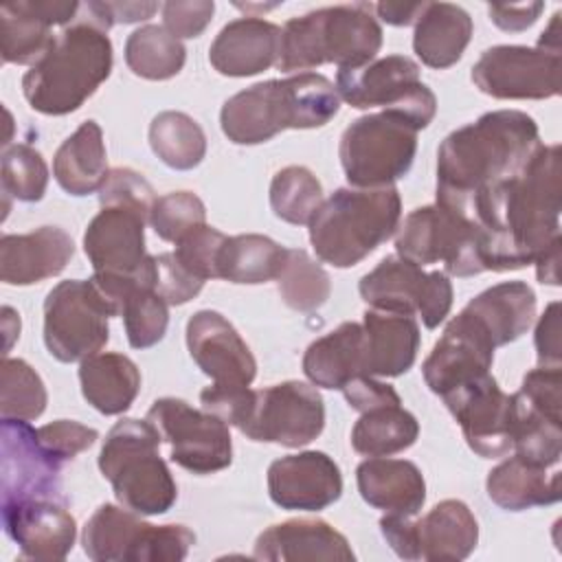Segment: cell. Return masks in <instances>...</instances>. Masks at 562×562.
<instances>
[{
  "label": "cell",
  "instance_id": "cell-22",
  "mask_svg": "<svg viewBox=\"0 0 562 562\" xmlns=\"http://www.w3.org/2000/svg\"><path fill=\"white\" fill-rule=\"evenodd\" d=\"M147 217L125 206H101L83 233V250L101 274H134L154 257L145 252Z\"/></svg>",
  "mask_w": 562,
  "mask_h": 562
},
{
  "label": "cell",
  "instance_id": "cell-33",
  "mask_svg": "<svg viewBox=\"0 0 562 562\" xmlns=\"http://www.w3.org/2000/svg\"><path fill=\"white\" fill-rule=\"evenodd\" d=\"M79 382L86 402L103 415L125 413L140 391V371L123 353L99 351L81 360Z\"/></svg>",
  "mask_w": 562,
  "mask_h": 562
},
{
  "label": "cell",
  "instance_id": "cell-48",
  "mask_svg": "<svg viewBox=\"0 0 562 562\" xmlns=\"http://www.w3.org/2000/svg\"><path fill=\"white\" fill-rule=\"evenodd\" d=\"M195 544V533L184 525H149L145 527L130 562H180Z\"/></svg>",
  "mask_w": 562,
  "mask_h": 562
},
{
  "label": "cell",
  "instance_id": "cell-56",
  "mask_svg": "<svg viewBox=\"0 0 562 562\" xmlns=\"http://www.w3.org/2000/svg\"><path fill=\"white\" fill-rule=\"evenodd\" d=\"M536 351L540 364H560V303L553 301L536 325Z\"/></svg>",
  "mask_w": 562,
  "mask_h": 562
},
{
  "label": "cell",
  "instance_id": "cell-4",
  "mask_svg": "<svg viewBox=\"0 0 562 562\" xmlns=\"http://www.w3.org/2000/svg\"><path fill=\"white\" fill-rule=\"evenodd\" d=\"M340 110L336 86L318 72L255 83L224 101L222 132L235 145H259L283 130H312Z\"/></svg>",
  "mask_w": 562,
  "mask_h": 562
},
{
  "label": "cell",
  "instance_id": "cell-2",
  "mask_svg": "<svg viewBox=\"0 0 562 562\" xmlns=\"http://www.w3.org/2000/svg\"><path fill=\"white\" fill-rule=\"evenodd\" d=\"M536 121L494 110L450 132L437 151V204L463 215L485 191L514 178L540 147Z\"/></svg>",
  "mask_w": 562,
  "mask_h": 562
},
{
  "label": "cell",
  "instance_id": "cell-38",
  "mask_svg": "<svg viewBox=\"0 0 562 562\" xmlns=\"http://www.w3.org/2000/svg\"><path fill=\"white\" fill-rule=\"evenodd\" d=\"M419 424L413 413L395 406L364 411L351 430V446L364 457H391L417 441Z\"/></svg>",
  "mask_w": 562,
  "mask_h": 562
},
{
  "label": "cell",
  "instance_id": "cell-45",
  "mask_svg": "<svg viewBox=\"0 0 562 562\" xmlns=\"http://www.w3.org/2000/svg\"><path fill=\"white\" fill-rule=\"evenodd\" d=\"M48 184V167L42 154L24 143L4 147L2 151V193L4 209L9 198L20 202H37L44 198Z\"/></svg>",
  "mask_w": 562,
  "mask_h": 562
},
{
  "label": "cell",
  "instance_id": "cell-60",
  "mask_svg": "<svg viewBox=\"0 0 562 562\" xmlns=\"http://www.w3.org/2000/svg\"><path fill=\"white\" fill-rule=\"evenodd\" d=\"M560 246H562V237L555 239L533 263H536V274L540 283L547 285H558L560 283Z\"/></svg>",
  "mask_w": 562,
  "mask_h": 562
},
{
  "label": "cell",
  "instance_id": "cell-41",
  "mask_svg": "<svg viewBox=\"0 0 562 562\" xmlns=\"http://www.w3.org/2000/svg\"><path fill=\"white\" fill-rule=\"evenodd\" d=\"M512 450L542 468L555 465L562 452V422L547 417L514 393Z\"/></svg>",
  "mask_w": 562,
  "mask_h": 562
},
{
  "label": "cell",
  "instance_id": "cell-9",
  "mask_svg": "<svg viewBox=\"0 0 562 562\" xmlns=\"http://www.w3.org/2000/svg\"><path fill=\"white\" fill-rule=\"evenodd\" d=\"M338 97L358 110L382 108L406 116L417 130L437 114L435 92L419 79V64L406 55L373 59L360 68H340Z\"/></svg>",
  "mask_w": 562,
  "mask_h": 562
},
{
  "label": "cell",
  "instance_id": "cell-32",
  "mask_svg": "<svg viewBox=\"0 0 562 562\" xmlns=\"http://www.w3.org/2000/svg\"><path fill=\"white\" fill-rule=\"evenodd\" d=\"M472 18L452 2H428L415 22L413 50L428 68L457 64L472 37Z\"/></svg>",
  "mask_w": 562,
  "mask_h": 562
},
{
  "label": "cell",
  "instance_id": "cell-20",
  "mask_svg": "<svg viewBox=\"0 0 562 562\" xmlns=\"http://www.w3.org/2000/svg\"><path fill=\"white\" fill-rule=\"evenodd\" d=\"M268 494L281 509L321 512L340 498L342 474L338 463L321 450L288 454L270 463Z\"/></svg>",
  "mask_w": 562,
  "mask_h": 562
},
{
  "label": "cell",
  "instance_id": "cell-26",
  "mask_svg": "<svg viewBox=\"0 0 562 562\" xmlns=\"http://www.w3.org/2000/svg\"><path fill=\"white\" fill-rule=\"evenodd\" d=\"M257 560L270 562H316L356 560L347 538L329 522L318 518H294L279 525H270L257 536Z\"/></svg>",
  "mask_w": 562,
  "mask_h": 562
},
{
  "label": "cell",
  "instance_id": "cell-49",
  "mask_svg": "<svg viewBox=\"0 0 562 562\" xmlns=\"http://www.w3.org/2000/svg\"><path fill=\"white\" fill-rule=\"evenodd\" d=\"M101 206H125L138 211L149 220L154 209V189L151 184L134 169L116 167L110 169L101 189H99Z\"/></svg>",
  "mask_w": 562,
  "mask_h": 562
},
{
  "label": "cell",
  "instance_id": "cell-1",
  "mask_svg": "<svg viewBox=\"0 0 562 562\" xmlns=\"http://www.w3.org/2000/svg\"><path fill=\"white\" fill-rule=\"evenodd\" d=\"M560 211V145H540L514 178L479 195L461 217L481 235L485 272H507L533 263L562 237Z\"/></svg>",
  "mask_w": 562,
  "mask_h": 562
},
{
  "label": "cell",
  "instance_id": "cell-10",
  "mask_svg": "<svg viewBox=\"0 0 562 562\" xmlns=\"http://www.w3.org/2000/svg\"><path fill=\"white\" fill-rule=\"evenodd\" d=\"M395 250L417 266L441 261L452 277H474L485 272L476 226L439 204L419 206L404 217L397 226Z\"/></svg>",
  "mask_w": 562,
  "mask_h": 562
},
{
  "label": "cell",
  "instance_id": "cell-57",
  "mask_svg": "<svg viewBox=\"0 0 562 562\" xmlns=\"http://www.w3.org/2000/svg\"><path fill=\"white\" fill-rule=\"evenodd\" d=\"M542 7H544L542 2L490 4L487 13H490V20L503 31H525L538 20Z\"/></svg>",
  "mask_w": 562,
  "mask_h": 562
},
{
  "label": "cell",
  "instance_id": "cell-24",
  "mask_svg": "<svg viewBox=\"0 0 562 562\" xmlns=\"http://www.w3.org/2000/svg\"><path fill=\"white\" fill-rule=\"evenodd\" d=\"M75 0H22L0 7V50L4 64L35 66L53 46L55 24L68 26L79 11Z\"/></svg>",
  "mask_w": 562,
  "mask_h": 562
},
{
  "label": "cell",
  "instance_id": "cell-54",
  "mask_svg": "<svg viewBox=\"0 0 562 562\" xmlns=\"http://www.w3.org/2000/svg\"><path fill=\"white\" fill-rule=\"evenodd\" d=\"M165 29L173 37H198L211 22L215 4L211 0H169L160 7Z\"/></svg>",
  "mask_w": 562,
  "mask_h": 562
},
{
  "label": "cell",
  "instance_id": "cell-44",
  "mask_svg": "<svg viewBox=\"0 0 562 562\" xmlns=\"http://www.w3.org/2000/svg\"><path fill=\"white\" fill-rule=\"evenodd\" d=\"M46 386L35 369L20 358H2L0 364V417L37 419L46 408Z\"/></svg>",
  "mask_w": 562,
  "mask_h": 562
},
{
  "label": "cell",
  "instance_id": "cell-18",
  "mask_svg": "<svg viewBox=\"0 0 562 562\" xmlns=\"http://www.w3.org/2000/svg\"><path fill=\"white\" fill-rule=\"evenodd\" d=\"M479 457L496 459L512 450L514 393H505L492 373L441 397Z\"/></svg>",
  "mask_w": 562,
  "mask_h": 562
},
{
  "label": "cell",
  "instance_id": "cell-12",
  "mask_svg": "<svg viewBox=\"0 0 562 562\" xmlns=\"http://www.w3.org/2000/svg\"><path fill=\"white\" fill-rule=\"evenodd\" d=\"M358 292L380 312L419 316L424 327H439L452 307V283L446 272H424L422 266L391 255L367 272Z\"/></svg>",
  "mask_w": 562,
  "mask_h": 562
},
{
  "label": "cell",
  "instance_id": "cell-7",
  "mask_svg": "<svg viewBox=\"0 0 562 562\" xmlns=\"http://www.w3.org/2000/svg\"><path fill=\"white\" fill-rule=\"evenodd\" d=\"M160 441L151 422L127 417L110 428L101 446V474L116 501L140 516L165 514L178 498L176 481L158 454Z\"/></svg>",
  "mask_w": 562,
  "mask_h": 562
},
{
  "label": "cell",
  "instance_id": "cell-25",
  "mask_svg": "<svg viewBox=\"0 0 562 562\" xmlns=\"http://www.w3.org/2000/svg\"><path fill=\"white\" fill-rule=\"evenodd\" d=\"M72 255V237L59 226H40L24 235H2L0 279L7 285L40 283L57 277Z\"/></svg>",
  "mask_w": 562,
  "mask_h": 562
},
{
  "label": "cell",
  "instance_id": "cell-53",
  "mask_svg": "<svg viewBox=\"0 0 562 562\" xmlns=\"http://www.w3.org/2000/svg\"><path fill=\"white\" fill-rule=\"evenodd\" d=\"M204 281L191 274L173 252H162L156 257V292L167 301V305H182L200 294Z\"/></svg>",
  "mask_w": 562,
  "mask_h": 562
},
{
  "label": "cell",
  "instance_id": "cell-28",
  "mask_svg": "<svg viewBox=\"0 0 562 562\" xmlns=\"http://www.w3.org/2000/svg\"><path fill=\"white\" fill-rule=\"evenodd\" d=\"M356 481L362 501L384 514L415 516L424 507L426 481L413 461L371 457L358 465Z\"/></svg>",
  "mask_w": 562,
  "mask_h": 562
},
{
  "label": "cell",
  "instance_id": "cell-59",
  "mask_svg": "<svg viewBox=\"0 0 562 562\" xmlns=\"http://www.w3.org/2000/svg\"><path fill=\"white\" fill-rule=\"evenodd\" d=\"M108 11L112 15V22L119 24H132L151 18L158 11L156 2H108Z\"/></svg>",
  "mask_w": 562,
  "mask_h": 562
},
{
  "label": "cell",
  "instance_id": "cell-29",
  "mask_svg": "<svg viewBox=\"0 0 562 562\" xmlns=\"http://www.w3.org/2000/svg\"><path fill=\"white\" fill-rule=\"evenodd\" d=\"M362 331L367 375L397 378L413 367L419 349V325L415 316L367 310Z\"/></svg>",
  "mask_w": 562,
  "mask_h": 562
},
{
  "label": "cell",
  "instance_id": "cell-15",
  "mask_svg": "<svg viewBox=\"0 0 562 562\" xmlns=\"http://www.w3.org/2000/svg\"><path fill=\"white\" fill-rule=\"evenodd\" d=\"M147 422L171 446V461L193 474H211L233 461L228 424L204 408L198 411L178 397H160L149 406Z\"/></svg>",
  "mask_w": 562,
  "mask_h": 562
},
{
  "label": "cell",
  "instance_id": "cell-36",
  "mask_svg": "<svg viewBox=\"0 0 562 562\" xmlns=\"http://www.w3.org/2000/svg\"><path fill=\"white\" fill-rule=\"evenodd\" d=\"M145 527L140 514L103 503L83 527V553L94 562H130Z\"/></svg>",
  "mask_w": 562,
  "mask_h": 562
},
{
  "label": "cell",
  "instance_id": "cell-23",
  "mask_svg": "<svg viewBox=\"0 0 562 562\" xmlns=\"http://www.w3.org/2000/svg\"><path fill=\"white\" fill-rule=\"evenodd\" d=\"M4 533L29 560H64L77 538V522L66 501L37 498L0 505Z\"/></svg>",
  "mask_w": 562,
  "mask_h": 562
},
{
  "label": "cell",
  "instance_id": "cell-31",
  "mask_svg": "<svg viewBox=\"0 0 562 562\" xmlns=\"http://www.w3.org/2000/svg\"><path fill=\"white\" fill-rule=\"evenodd\" d=\"M303 373L323 389H342L351 378L364 373L362 323L347 321L316 338L303 353Z\"/></svg>",
  "mask_w": 562,
  "mask_h": 562
},
{
  "label": "cell",
  "instance_id": "cell-37",
  "mask_svg": "<svg viewBox=\"0 0 562 562\" xmlns=\"http://www.w3.org/2000/svg\"><path fill=\"white\" fill-rule=\"evenodd\" d=\"M285 248L266 235L226 237L217 255V279L231 283H266L279 277Z\"/></svg>",
  "mask_w": 562,
  "mask_h": 562
},
{
  "label": "cell",
  "instance_id": "cell-14",
  "mask_svg": "<svg viewBox=\"0 0 562 562\" xmlns=\"http://www.w3.org/2000/svg\"><path fill=\"white\" fill-rule=\"evenodd\" d=\"M325 426L321 393L299 380L252 391L239 432L252 441L301 448L314 441Z\"/></svg>",
  "mask_w": 562,
  "mask_h": 562
},
{
  "label": "cell",
  "instance_id": "cell-11",
  "mask_svg": "<svg viewBox=\"0 0 562 562\" xmlns=\"http://www.w3.org/2000/svg\"><path fill=\"white\" fill-rule=\"evenodd\" d=\"M112 310L90 279L57 283L44 301V342L59 362L99 353L108 338Z\"/></svg>",
  "mask_w": 562,
  "mask_h": 562
},
{
  "label": "cell",
  "instance_id": "cell-47",
  "mask_svg": "<svg viewBox=\"0 0 562 562\" xmlns=\"http://www.w3.org/2000/svg\"><path fill=\"white\" fill-rule=\"evenodd\" d=\"M149 222L160 239L178 244L184 235L206 224V209L195 193L173 191L156 198Z\"/></svg>",
  "mask_w": 562,
  "mask_h": 562
},
{
  "label": "cell",
  "instance_id": "cell-3",
  "mask_svg": "<svg viewBox=\"0 0 562 562\" xmlns=\"http://www.w3.org/2000/svg\"><path fill=\"white\" fill-rule=\"evenodd\" d=\"M112 42L90 0L64 26L46 55L22 77V92L35 112L64 116L79 110L110 77Z\"/></svg>",
  "mask_w": 562,
  "mask_h": 562
},
{
  "label": "cell",
  "instance_id": "cell-46",
  "mask_svg": "<svg viewBox=\"0 0 562 562\" xmlns=\"http://www.w3.org/2000/svg\"><path fill=\"white\" fill-rule=\"evenodd\" d=\"M121 316L125 321V334L134 349H147L162 340L169 323L167 301L156 288L136 290L123 305Z\"/></svg>",
  "mask_w": 562,
  "mask_h": 562
},
{
  "label": "cell",
  "instance_id": "cell-42",
  "mask_svg": "<svg viewBox=\"0 0 562 562\" xmlns=\"http://www.w3.org/2000/svg\"><path fill=\"white\" fill-rule=\"evenodd\" d=\"M283 303L296 312H314L327 303L329 274L301 248H285V259L274 279Z\"/></svg>",
  "mask_w": 562,
  "mask_h": 562
},
{
  "label": "cell",
  "instance_id": "cell-17",
  "mask_svg": "<svg viewBox=\"0 0 562 562\" xmlns=\"http://www.w3.org/2000/svg\"><path fill=\"white\" fill-rule=\"evenodd\" d=\"M2 505L53 498L66 501L61 494V463L55 461L37 439V430L24 419H2Z\"/></svg>",
  "mask_w": 562,
  "mask_h": 562
},
{
  "label": "cell",
  "instance_id": "cell-43",
  "mask_svg": "<svg viewBox=\"0 0 562 562\" xmlns=\"http://www.w3.org/2000/svg\"><path fill=\"white\" fill-rule=\"evenodd\" d=\"M321 204L323 187L307 167L290 165L274 173L270 182V206L279 220L310 224Z\"/></svg>",
  "mask_w": 562,
  "mask_h": 562
},
{
  "label": "cell",
  "instance_id": "cell-34",
  "mask_svg": "<svg viewBox=\"0 0 562 562\" xmlns=\"http://www.w3.org/2000/svg\"><path fill=\"white\" fill-rule=\"evenodd\" d=\"M103 132L97 121L81 123L55 151L53 176L70 195H88L101 189L108 176Z\"/></svg>",
  "mask_w": 562,
  "mask_h": 562
},
{
  "label": "cell",
  "instance_id": "cell-55",
  "mask_svg": "<svg viewBox=\"0 0 562 562\" xmlns=\"http://www.w3.org/2000/svg\"><path fill=\"white\" fill-rule=\"evenodd\" d=\"M340 391L345 393V400L349 402V406L360 411V413L371 411V408H380V406L402 404L397 391L391 384L380 382V380H375L373 375H367V373H360V375L351 378Z\"/></svg>",
  "mask_w": 562,
  "mask_h": 562
},
{
  "label": "cell",
  "instance_id": "cell-51",
  "mask_svg": "<svg viewBox=\"0 0 562 562\" xmlns=\"http://www.w3.org/2000/svg\"><path fill=\"white\" fill-rule=\"evenodd\" d=\"M518 397L551 419L562 422V369L560 364H540L525 373Z\"/></svg>",
  "mask_w": 562,
  "mask_h": 562
},
{
  "label": "cell",
  "instance_id": "cell-19",
  "mask_svg": "<svg viewBox=\"0 0 562 562\" xmlns=\"http://www.w3.org/2000/svg\"><path fill=\"white\" fill-rule=\"evenodd\" d=\"M494 342L472 314L461 310L443 329L432 351L422 364L428 389L443 397L481 375L490 373L494 362Z\"/></svg>",
  "mask_w": 562,
  "mask_h": 562
},
{
  "label": "cell",
  "instance_id": "cell-40",
  "mask_svg": "<svg viewBox=\"0 0 562 562\" xmlns=\"http://www.w3.org/2000/svg\"><path fill=\"white\" fill-rule=\"evenodd\" d=\"M184 59L187 50L182 42L158 24L136 29L125 42V64L143 79H171L182 70Z\"/></svg>",
  "mask_w": 562,
  "mask_h": 562
},
{
  "label": "cell",
  "instance_id": "cell-5",
  "mask_svg": "<svg viewBox=\"0 0 562 562\" xmlns=\"http://www.w3.org/2000/svg\"><path fill=\"white\" fill-rule=\"evenodd\" d=\"M382 48V26L371 4H338L292 18L281 29L277 68L307 72L321 64L360 68Z\"/></svg>",
  "mask_w": 562,
  "mask_h": 562
},
{
  "label": "cell",
  "instance_id": "cell-35",
  "mask_svg": "<svg viewBox=\"0 0 562 562\" xmlns=\"http://www.w3.org/2000/svg\"><path fill=\"white\" fill-rule=\"evenodd\" d=\"M485 487L487 496L507 512H522L560 501V474L547 476V468L518 454L492 468Z\"/></svg>",
  "mask_w": 562,
  "mask_h": 562
},
{
  "label": "cell",
  "instance_id": "cell-52",
  "mask_svg": "<svg viewBox=\"0 0 562 562\" xmlns=\"http://www.w3.org/2000/svg\"><path fill=\"white\" fill-rule=\"evenodd\" d=\"M37 439L55 461L66 463L68 459L88 450L99 439V432L72 419H57L40 426Z\"/></svg>",
  "mask_w": 562,
  "mask_h": 562
},
{
  "label": "cell",
  "instance_id": "cell-21",
  "mask_svg": "<svg viewBox=\"0 0 562 562\" xmlns=\"http://www.w3.org/2000/svg\"><path fill=\"white\" fill-rule=\"evenodd\" d=\"M187 347L193 362L213 384L250 386L257 375L250 347L220 312L200 310L189 318Z\"/></svg>",
  "mask_w": 562,
  "mask_h": 562
},
{
  "label": "cell",
  "instance_id": "cell-27",
  "mask_svg": "<svg viewBox=\"0 0 562 562\" xmlns=\"http://www.w3.org/2000/svg\"><path fill=\"white\" fill-rule=\"evenodd\" d=\"M281 29L261 18L228 22L209 48L211 66L226 77H252L277 64Z\"/></svg>",
  "mask_w": 562,
  "mask_h": 562
},
{
  "label": "cell",
  "instance_id": "cell-61",
  "mask_svg": "<svg viewBox=\"0 0 562 562\" xmlns=\"http://www.w3.org/2000/svg\"><path fill=\"white\" fill-rule=\"evenodd\" d=\"M2 331L7 336V340H4V353H7L11 342H13V338L20 336V316L11 307H7V305L2 307Z\"/></svg>",
  "mask_w": 562,
  "mask_h": 562
},
{
  "label": "cell",
  "instance_id": "cell-50",
  "mask_svg": "<svg viewBox=\"0 0 562 562\" xmlns=\"http://www.w3.org/2000/svg\"><path fill=\"white\" fill-rule=\"evenodd\" d=\"M226 235L209 224L198 226L176 244V259L198 279H217V255Z\"/></svg>",
  "mask_w": 562,
  "mask_h": 562
},
{
  "label": "cell",
  "instance_id": "cell-16",
  "mask_svg": "<svg viewBox=\"0 0 562 562\" xmlns=\"http://www.w3.org/2000/svg\"><path fill=\"white\" fill-rule=\"evenodd\" d=\"M562 53L538 46H492L472 66L474 86L494 99H549L560 94Z\"/></svg>",
  "mask_w": 562,
  "mask_h": 562
},
{
  "label": "cell",
  "instance_id": "cell-6",
  "mask_svg": "<svg viewBox=\"0 0 562 562\" xmlns=\"http://www.w3.org/2000/svg\"><path fill=\"white\" fill-rule=\"evenodd\" d=\"M397 189H336L310 220V241L316 257L334 268H351L384 244L400 226Z\"/></svg>",
  "mask_w": 562,
  "mask_h": 562
},
{
  "label": "cell",
  "instance_id": "cell-13",
  "mask_svg": "<svg viewBox=\"0 0 562 562\" xmlns=\"http://www.w3.org/2000/svg\"><path fill=\"white\" fill-rule=\"evenodd\" d=\"M380 531L402 560H465L479 542V522L463 501L437 503L426 516L386 514Z\"/></svg>",
  "mask_w": 562,
  "mask_h": 562
},
{
  "label": "cell",
  "instance_id": "cell-8",
  "mask_svg": "<svg viewBox=\"0 0 562 562\" xmlns=\"http://www.w3.org/2000/svg\"><path fill=\"white\" fill-rule=\"evenodd\" d=\"M417 127L402 114L382 110L356 119L340 136V165L351 187H391L415 160Z\"/></svg>",
  "mask_w": 562,
  "mask_h": 562
},
{
  "label": "cell",
  "instance_id": "cell-58",
  "mask_svg": "<svg viewBox=\"0 0 562 562\" xmlns=\"http://www.w3.org/2000/svg\"><path fill=\"white\" fill-rule=\"evenodd\" d=\"M426 4L428 2H380V4H373V9L386 24L408 26L419 20Z\"/></svg>",
  "mask_w": 562,
  "mask_h": 562
},
{
  "label": "cell",
  "instance_id": "cell-30",
  "mask_svg": "<svg viewBox=\"0 0 562 562\" xmlns=\"http://www.w3.org/2000/svg\"><path fill=\"white\" fill-rule=\"evenodd\" d=\"M494 347L518 340L533 323L536 294L525 281H503L476 294L465 307Z\"/></svg>",
  "mask_w": 562,
  "mask_h": 562
},
{
  "label": "cell",
  "instance_id": "cell-39",
  "mask_svg": "<svg viewBox=\"0 0 562 562\" xmlns=\"http://www.w3.org/2000/svg\"><path fill=\"white\" fill-rule=\"evenodd\" d=\"M149 145L167 167L178 171L198 167L206 154V136L200 123L176 110H165L154 116Z\"/></svg>",
  "mask_w": 562,
  "mask_h": 562
}]
</instances>
